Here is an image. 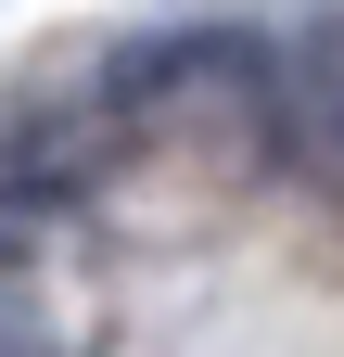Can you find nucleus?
<instances>
[{
	"instance_id": "2",
	"label": "nucleus",
	"mask_w": 344,
	"mask_h": 357,
	"mask_svg": "<svg viewBox=\"0 0 344 357\" xmlns=\"http://www.w3.org/2000/svg\"><path fill=\"white\" fill-rule=\"evenodd\" d=\"M13 268H26V255L0 243V357H77V332H64L52 306H38V294L13 281Z\"/></svg>"
},
{
	"instance_id": "1",
	"label": "nucleus",
	"mask_w": 344,
	"mask_h": 357,
	"mask_svg": "<svg viewBox=\"0 0 344 357\" xmlns=\"http://www.w3.org/2000/svg\"><path fill=\"white\" fill-rule=\"evenodd\" d=\"M268 128H281L319 178H344V13H306V26L268 52Z\"/></svg>"
}]
</instances>
